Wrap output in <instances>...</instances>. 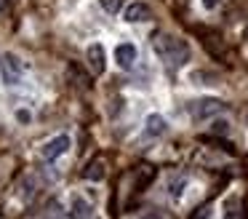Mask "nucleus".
Segmentation results:
<instances>
[{
  "label": "nucleus",
  "mask_w": 248,
  "mask_h": 219,
  "mask_svg": "<svg viewBox=\"0 0 248 219\" xmlns=\"http://www.w3.org/2000/svg\"><path fill=\"white\" fill-rule=\"evenodd\" d=\"M141 219H166L160 211H147V214H141Z\"/></svg>",
  "instance_id": "obj_15"
},
{
  "label": "nucleus",
  "mask_w": 248,
  "mask_h": 219,
  "mask_svg": "<svg viewBox=\"0 0 248 219\" xmlns=\"http://www.w3.org/2000/svg\"><path fill=\"white\" fill-rule=\"evenodd\" d=\"M219 3H221V0H203V8L214 11V8H219Z\"/></svg>",
  "instance_id": "obj_16"
},
{
  "label": "nucleus",
  "mask_w": 248,
  "mask_h": 219,
  "mask_svg": "<svg viewBox=\"0 0 248 219\" xmlns=\"http://www.w3.org/2000/svg\"><path fill=\"white\" fill-rule=\"evenodd\" d=\"M123 19L128 21V24H139V21H147L150 19V5L147 3H131V5H125V14H123Z\"/></svg>",
  "instance_id": "obj_7"
},
{
  "label": "nucleus",
  "mask_w": 248,
  "mask_h": 219,
  "mask_svg": "<svg viewBox=\"0 0 248 219\" xmlns=\"http://www.w3.org/2000/svg\"><path fill=\"white\" fill-rule=\"evenodd\" d=\"M211 131H214V134H230V123H227V120H214Z\"/></svg>",
  "instance_id": "obj_13"
},
{
  "label": "nucleus",
  "mask_w": 248,
  "mask_h": 219,
  "mask_svg": "<svg viewBox=\"0 0 248 219\" xmlns=\"http://www.w3.org/2000/svg\"><path fill=\"white\" fill-rule=\"evenodd\" d=\"M123 3L125 0H99V5H102L107 14H118V11L123 8Z\"/></svg>",
  "instance_id": "obj_12"
},
{
  "label": "nucleus",
  "mask_w": 248,
  "mask_h": 219,
  "mask_svg": "<svg viewBox=\"0 0 248 219\" xmlns=\"http://www.w3.org/2000/svg\"><path fill=\"white\" fill-rule=\"evenodd\" d=\"M0 75H3V83L6 85H16L22 78V59L16 53H3L0 56Z\"/></svg>",
  "instance_id": "obj_2"
},
{
  "label": "nucleus",
  "mask_w": 248,
  "mask_h": 219,
  "mask_svg": "<svg viewBox=\"0 0 248 219\" xmlns=\"http://www.w3.org/2000/svg\"><path fill=\"white\" fill-rule=\"evenodd\" d=\"M184 185H187V182H184V179L173 182V185H171V195H173V198H179V195H182V187H184Z\"/></svg>",
  "instance_id": "obj_14"
},
{
  "label": "nucleus",
  "mask_w": 248,
  "mask_h": 219,
  "mask_svg": "<svg viewBox=\"0 0 248 219\" xmlns=\"http://www.w3.org/2000/svg\"><path fill=\"white\" fill-rule=\"evenodd\" d=\"M224 219H243V211H240V201H237V198H230V201H227V211H224Z\"/></svg>",
  "instance_id": "obj_11"
},
{
  "label": "nucleus",
  "mask_w": 248,
  "mask_h": 219,
  "mask_svg": "<svg viewBox=\"0 0 248 219\" xmlns=\"http://www.w3.org/2000/svg\"><path fill=\"white\" fill-rule=\"evenodd\" d=\"M70 144H72V139L67 136V134H59V136H54L43 150H40V155H43V160H56L59 155H64L67 150H70Z\"/></svg>",
  "instance_id": "obj_5"
},
{
  "label": "nucleus",
  "mask_w": 248,
  "mask_h": 219,
  "mask_svg": "<svg viewBox=\"0 0 248 219\" xmlns=\"http://www.w3.org/2000/svg\"><path fill=\"white\" fill-rule=\"evenodd\" d=\"M166 128H168V123H166V118H163V115H147V120H144V136H163V134H166Z\"/></svg>",
  "instance_id": "obj_9"
},
{
  "label": "nucleus",
  "mask_w": 248,
  "mask_h": 219,
  "mask_svg": "<svg viewBox=\"0 0 248 219\" xmlns=\"http://www.w3.org/2000/svg\"><path fill=\"white\" fill-rule=\"evenodd\" d=\"M86 62H88V69L93 75H102L104 67H107V53H104V46L102 43H91L86 51Z\"/></svg>",
  "instance_id": "obj_4"
},
{
  "label": "nucleus",
  "mask_w": 248,
  "mask_h": 219,
  "mask_svg": "<svg viewBox=\"0 0 248 219\" xmlns=\"http://www.w3.org/2000/svg\"><path fill=\"white\" fill-rule=\"evenodd\" d=\"M91 203L88 201H83L80 195H75L72 198V211H70V219H91Z\"/></svg>",
  "instance_id": "obj_10"
},
{
  "label": "nucleus",
  "mask_w": 248,
  "mask_h": 219,
  "mask_svg": "<svg viewBox=\"0 0 248 219\" xmlns=\"http://www.w3.org/2000/svg\"><path fill=\"white\" fill-rule=\"evenodd\" d=\"M152 48H155L157 56L173 69L189 62V46L182 40V37H173V35H168V32H155V37H152Z\"/></svg>",
  "instance_id": "obj_1"
},
{
  "label": "nucleus",
  "mask_w": 248,
  "mask_h": 219,
  "mask_svg": "<svg viewBox=\"0 0 248 219\" xmlns=\"http://www.w3.org/2000/svg\"><path fill=\"white\" fill-rule=\"evenodd\" d=\"M224 110V101L219 99H198L189 104V115L195 118V120H205V118H214L216 112Z\"/></svg>",
  "instance_id": "obj_3"
},
{
  "label": "nucleus",
  "mask_w": 248,
  "mask_h": 219,
  "mask_svg": "<svg viewBox=\"0 0 248 219\" xmlns=\"http://www.w3.org/2000/svg\"><path fill=\"white\" fill-rule=\"evenodd\" d=\"M115 62H118L123 69L134 67L136 64V46L134 43H120V46L115 48Z\"/></svg>",
  "instance_id": "obj_6"
},
{
  "label": "nucleus",
  "mask_w": 248,
  "mask_h": 219,
  "mask_svg": "<svg viewBox=\"0 0 248 219\" xmlns=\"http://www.w3.org/2000/svg\"><path fill=\"white\" fill-rule=\"evenodd\" d=\"M8 11V0H0V14H6Z\"/></svg>",
  "instance_id": "obj_17"
},
{
  "label": "nucleus",
  "mask_w": 248,
  "mask_h": 219,
  "mask_svg": "<svg viewBox=\"0 0 248 219\" xmlns=\"http://www.w3.org/2000/svg\"><path fill=\"white\" fill-rule=\"evenodd\" d=\"M104 176H107V163H104V158H93L91 163L83 168V179H88V182H102Z\"/></svg>",
  "instance_id": "obj_8"
}]
</instances>
